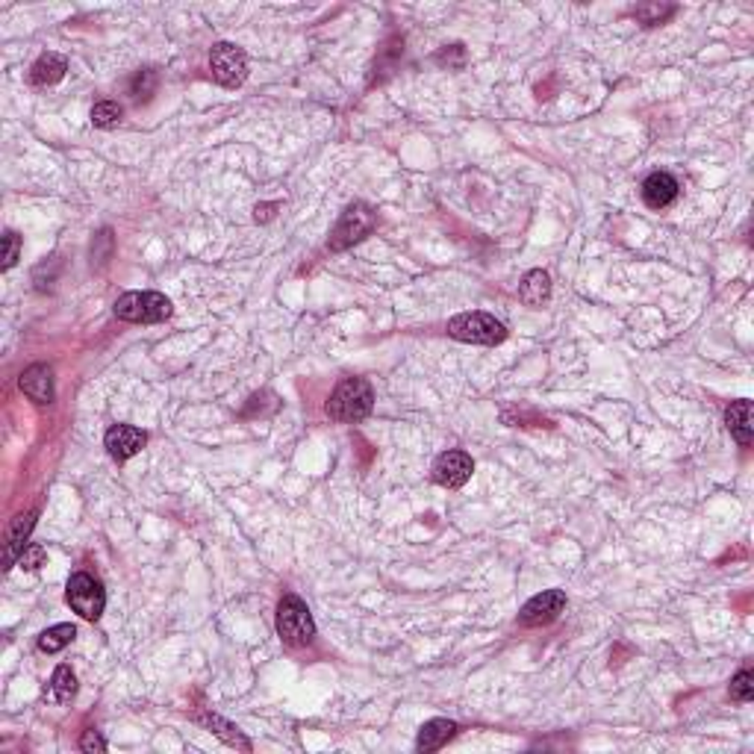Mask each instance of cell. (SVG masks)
I'll use <instances>...</instances> for the list:
<instances>
[{
    "mask_svg": "<svg viewBox=\"0 0 754 754\" xmlns=\"http://www.w3.org/2000/svg\"><path fill=\"white\" fill-rule=\"evenodd\" d=\"M204 722L209 725V728H218L216 734H218V737H225V740L230 742V746H239V749H250V746H248V740L242 737V734H239V731L234 728V725H227L225 719H218V717H204Z\"/></svg>",
    "mask_w": 754,
    "mask_h": 754,
    "instance_id": "603a6c76",
    "label": "cell"
},
{
    "mask_svg": "<svg viewBox=\"0 0 754 754\" xmlns=\"http://www.w3.org/2000/svg\"><path fill=\"white\" fill-rule=\"evenodd\" d=\"M45 695L53 704H69L74 699V695H77V678H74V672L69 669V666H56V672H53L51 684H47Z\"/></svg>",
    "mask_w": 754,
    "mask_h": 754,
    "instance_id": "ac0fdd59",
    "label": "cell"
},
{
    "mask_svg": "<svg viewBox=\"0 0 754 754\" xmlns=\"http://www.w3.org/2000/svg\"><path fill=\"white\" fill-rule=\"evenodd\" d=\"M80 749L86 751V754H94V751H106V742H103V737L98 731H83V737H80Z\"/></svg>",
    "mask_w": 754,
    "mask_h": 754,
    "instance_id": "83f0119b",
    "label": "cell"
},
{
    "mask_svg": "<svg viewBox=\"0 0 754 754\" xmlns=\"http://www.w3.org/2000/svg\"><path fill=\"white\" fill-rule=\"evenodd\" d=\"M454 734H457V722H451V719H430V722L422 725L419 740H415V749L424 751V754L437 751V749L446 746Z\"/></svg>",
    "mask_w": 754,
    "mask_h": 754,
    "instance_id": "9a60e30c",
    "label": "cell"
},
{
    "mask_svg": "<svg viewBox=\"0 0 754 754\" xmlns=\"http://www.w3.org/2000/svg\"><path fill=\"white\" fill-rule=\"evenodd\" d=\"M551 295V277L543 268H534V272H528L521 277L519 283V298L525 301L528 307H543Z\"/></svg>",
    "mask_w": 754,
    "mask_h": 754,
    "instance_id": "2e32d148",
    "label": "cell"
},
{
    "mask_svg": "<svg viewBox=\"0 0 754 754\" xmlns=\"http://www.w3.org/2000/svg\"><path fill=\"white\" fill-rule=\"evenodd\" d=\"M65 595H69V604L74 613H80L86 622H98L103 607H106V593L98 578H92L89 572H77L71 575L69 589H65Z\"/></svg>",
    "mask_w": 754,
    "mask_h": 754,
    "instance_id": "8992f818",
    "label": "cell"
},
{
    "mask_svg": "<svg viewBox=\"0 0 754 754\" xmlns=\"http://www.w3.org/2000/svg\"><path fill=\"white\" fill-rule=\"evenodd\" d=\"M121 115L124 110L115 101H101V103H94V110H92V124L101 130H112L121 124Z\"/></svg>",
    "mask_w": 754,
    "mask_h": 754,
    "instance_id": "ffe728a7",
    "label": "cell"
},
{
    "mask_svg": "<svg viewBox=\"0 0 754 754\" xmlns=\"http://www.w3.org/2000/svg\"><path fill=\"white\" fill-rule=\"evenodd\" d=\"M678 180L672 177V174H666V171H654L645 177L643 183V201L649 204L652 209H663V207H669L675 198H678Z\"/></svg>",
    "mask_w": 754,
    "mask_h": 754,
    "instance_id": "7c38bea8",
    "label": "cell"
},
{
    "mask_svg": "<svg viewBox=\"0 0 754 754\" xmlns=\"http://www.w3.org/2000/svg\"><path fill=\"white\" fill-rule=\"evenodd\" d=\"M130 92H133V98H136V101H148L151 94L157 92V71H151V69L139 71L130 80Z\"/></svg>",
    "mask_w": 754,
    "mask_h": 754,
    "instance_id": "44dd1931",
    "label": "cell"
},
{
    "mask_svg": "<svg viewBox=\"0 0 754 754\" xmlns=\"http://www.w3.org/2000/svg\"><path fill=\"white\" fill-rule=\"evenodd\" d=\"M36 528V510H27V513H18L12 519V525L6 530V560H4V569H12L18 566V557H21V551L27 548V537H30V530Z\"/></svg>",
    "mask_w": 754,
    "mask_h": 754,
    "instance_id": "4fadbf2b",
    "label": "cell"
},
{
    "mask_svg": "<svg viewBox=\"0 0 754 754\" xmlns=\"http://www.w3.org/2000/svg\"><path fill=\"white\" fill-rule=\"evenodd\" d=\"M74 636H77L74 625H53V627H47L42 636H38V652L56 654V652H62L65 645H71Z\"/></svg>",
    "mask_w": 754,
    "mask_h": 754,
    "instance_id": "d6986e66",
    "label": "cell"
},
{
    "mask_svg": "<svg viewBox=\"0 0 754 754\" xmlns=\"http://www.w3.org/2000/svg\"><path fill=\"white\" fill-rule=\"evenodd\" d=\"M448 336L471 345H498L507 340V331L489 313H460L448 322Z\"/></svg>",
    "mask_w": 754,
    "mask_h": 754,
    "instance_id": "7a4b0ae2",
    "label": "cell"
},
{
    "mask_svg": "<svg viewBox=\"0 0 754 754\" xmlns=\"http://www.w3.org/2000/svg\"><path fill=\"white\" fill-rule=\"evenodd\" d=\"M471 471H475V460L466 451H446L433 463V480L446 489H460L471 478Z\"/></svg>",
    "mask_w": 754,
    "mask_h": 754,
    "instance_id": "9c48e42d",
    "label": "cell"
},
{
    "mask_svg": "<svg viewBox=\"0 0 754 754\" xmlns=\"http://www.w3.org/2000/svg\"><path fill=\"white\" fill-rule=\"evenodd\" d=\"M209 71L216 77V83H221L225 89H236V86L248 80V56L236 45L218 42L209 51Z\"/></svg>",
    "mask_w": 754,
    "mask_h": 754,
    "instance_id": "52a82bcc",
    "label": "cell"
},
{
    "mask_svg": "<svg viewBox=\"0 0 754 754\" xmlns=\"http://www.w3.org/2000/svg\"><path fill=\"white\" fill-rule=\"evenodd\" d=\"M563 607H566V593H563V589H545V593L534 595L525 607H521L519 622L525 625V627L548 625V622H554L560 613H563Z\"/></svg>",
    "mask_w": 754,
    "mask_h": 754,
    "instance_id": "ba28073f",
    "label": "cell"
},
{
    "mask_svg": "<svg viewBox=\"0 0 754 754\" xmlns=\"http://www.w3.org/2000/svg\"><path fill=\"white\" fill-rule=\"evenodd\" d=\"M731 699L734 701H751L754 699V675L749 669H742L734 675L731 681Z\"/></svg>",
    "mask_w": 754,
    "mask_h": 754,
    "instance_id": "7402d4cb",
    "label": "cell"
},
{
    "mask_svg": "<svg viewBox=\"0 0 754 754\" xmlns=\"http://www.w3.org/2000/svg\"><path fill=\"white\" fill-rule=\"evenodd\" d=\"M18 566L27 569V572H33V569L45 566V548L42 545H27L21 551V557H18Z\"/></svg>",
    "mask_w": 754,
    "mask_h": 754,
    "instance_id": "4316f807",
    "label": "cell"
},
{
    "mask_svg": "<svg viewBox=\"0 0 754 754\" xmlns=\"http://www.w3.org/2000/svg\"><path fill=\"white\" fill-rule=\"evenodd\" d=\"M277 634L286 645H307L316 636V622L298 595H286L277 604Z\"/></svg>",
    "mask_w": 754,
    "mask_h": 754,
    "instance_id": "277c9868",
    "label": "cell"
},
{
    "mask_svg": "<svg viewBox=\"0 0 754 754\" xmlns=\"http://www.w3.org/2000/svg\"><path fill=\"white\" fill-rule=\"evenodd\" d=\"M672 12H675L672 6H657V4H652V6H636V9H634V18H640L645 27H657L666 15H672Z\"/></svg>",
    "mask_w": 754,
    "mask_h": 754,
    "instance_id": "cb8c5ba5",
    "label": "cell"
},
{
    "mask_svg": "<svg viewBox=\"0 0 754 754\" xmlns=\"http://www.w3.org/2000/svg\"><path fill=\"white\" fill-rule=\"evenodd\" d=\"M272 209H277V204H263V207H257V221H259V218H263V221L272 218Z\"/></svg>",
    "mask_w": 754,
    "mask_h": 754,
    "instance_id": "f1b7e54d",
    "label": "cell"
},
{
    "mask_svg": "<svg viewBox=\"0 0 754 754\" xmlns=\"http://www.w3.org/2000/svg\"><path fill=\"white\" fill-rule=\"evenodd\" d=\"M725 422H728V430L731 437L740 442L742 448L751 446V437H754V424H751V401H734L728 413H725Z\"/></svg>",
    "mask_w": 754,
    "mask_h": 754,
    "instance_id": "5bb4252c",
    "label": "cell"
},
{
    "mask_svg": "<svg viewBox=\"0 0 754 754\" xmlns=\"http://www.w3.org/2000/svg\"><path fill=\"white\" fill-rule=\"evenodd\" d=\"M65 71H69V62H65L60 53H45L33 62L30 83L33 86H53V83L62 80Z\"/></svg>",
    "mask_w": 754,
    "mask_h": 754,
    "instance_id": "e0dca14e",
    "label": "cell"
},
{
    "mask_svg": "<svg viewBox=\"0 0 754 754\" xmlns=\"http://www.w3.org/2000/svg\"><path fill=\"white\" fill-rule=\"evenodd\" d=\"M115 316L133 324H157L171 316V301L160 292H127L115 301Z\"/></svg>",
    "mask_w": 754,
    "mask_h": 754,
    "instance_id": "3957f363",
    "label": "cell"
},
{
    "mask_svg": "<svg viewBox=\"0 0 754 754\" xmlns=\"http://www.w3.org/2000/svg\"><path fill=\"white\" fill-rule=\"evenodd\" d=\"M437 62L448 65V69H463V65H466V51H463V45L442 47V51L437 53Z\"/></svg>",
    "mask_w": 754,
    "mask_h": 754,
    "instance_id": "d4e9b609",
    "label": "cell"
},
{
    "mask_svg": "<svg viewBox=\"0 0 754 754\" xmlns=\"http://www.w3.org/2000/svg\"><path fill=\"white\" fill-rule=\"evenodd\" d=\"M106 451H110L112 460H130L148 446V433L133 428V424H115V428L106 430Z\"/></svg>",
    "mask_w": 754,
    "mask_h": 754,
    "instance_id": "30bf717a",
    "label": "cell"
},
{
    "mask_svg": "<svg viewBox=\"0 0 754 754\" xmlns=\"http://www.w3.org/2000/svg\"><path fill=\"white\" fill-rule=\"evenodd\" d=\"M18 250H21V239L12 230H6L4 234V272H9L15 263H18Z\"/></svg>",
    "mask_w": 754,
    "mask_h": 754,
    "instance_id": "484cf974",
    "label": "cell"
},
{
    "mask_svg": "<svg viewBox=\"0 0 754 754\" xmlns=\"http://www.w3.org/2000/svg\"><path fill=\"white\" fill-rule=\"evenodd\" d=\"M21 392L27 395L30 401L36 404H51L53 401V372H51V365H45V363H36L30 365L24 374H21Z\"/></svg>",
    "mask_w": 754,
    "mask_h": 754,
    "instance_id": "8fae6325",
    "label": "cell"
},
{
    "mask_svg": "<svg viewBox=\"0 0 754 754\" xmlns=\"http://www.w3.org/2000/svg\"><path fill=\"white\" fill-rule=\"evenodd\" d=\"M374 225H377L374 209L369 204H363V201H354V204L342 212V218L336 221V227H333L331 242H327V245H331V250L351 248L360 239L369 236L372 230H374Z\"/></svg>",
    "mask_w": 754,
    "mask_h": 754,
    "instance_id": "5b68a950",
    "label": "cell"
},
{
    "mask_svg": "<svg viewBox=\"0 0 754 754\" xmlns=\"http://www.w3.org/2000/svg\"><path fill=\"white\" fill-rule=\"evenodd\" d=\"M372 407H374V392H372L369 381H363V377H345V381L333 389L331 401H327L331 419L342 422V424L363 422L365 415L372 413Z\"/></svg>",
    "mask_w": 754,
    "mask_h": 754,
    "instance_id": "6da1fadb",
    "label": "cell"
}]
</instances>
